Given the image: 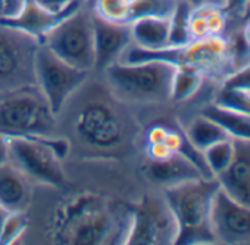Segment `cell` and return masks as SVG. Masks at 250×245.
<instances>
[{
  "mask_svg": "<svg viewBox=\"0 0 250 245\" xmlns=\"http://www.w3.org/2000/svg\"><path fill=\"white\" fill-rule=\"evenodd\" d=\"M142 133L137 111L121 102L96 73H91L58 114V135L68 141L69 158H134L142 147Z\"/></svg>",
  "mask_w": 250,
  "mask_h": 245,
  "instance_id": "cell-1",
  "label": "cell"
},
{
  "mask_svg": "<svg viewBox=\"0 0 250 245\" xmlns=\"http://www.w3.org/2000/svg\"><path fill=\"white\" fill-rule=\"evenodd\" d=\"M131 205L93 191L71 195L52 213L50 241L63 245L125 244Z\"/></svg>",
  "mask_w": 250,
  "mask_h": 245,
  "instance_id": "cell-2",
  "label": "cell"
},
{
  "mask_svg": "<svg viewBox=\"0 0 250 245\" xmlns=\"http://www.w3.org/2000/svg\"><path fill=\"white\" fill-rule=\"evenodd\" d=\"M177 67L165 61L115 62L99 75L109 90L133 109L171 102V84Z\"/></svg>",
  "mask_w": 250,
  "mask_h": 245,
  "instance_id": "cell-3",
  "label": "cell"
},
{
  "mask_svg": "<svg viewBox=\"0 0 250 245\" xmlns=\"http://www.w3.org/2000/svg\"><path fill=\"white\" fill-rule=\"evenodd\" d=\"M218 189L215 177H200L162 191L178 226L175 244H215L209 217Z\"/></svg>",
  "mask_w": 250,
  "mask_h": 245,
  "instance_id": "cell-4",
  "label": "cell"
},
{
  "mask_svg": "<svg viewBox=\"0 0 250 245\" xmlns=\"http://www.w3.org/2000/svg\"><path fill=\"white\" fill-rule=\"evenodd\" d=\"M69 144L62 136L9 138V163L34 185L55 191L68 185L65 161L69 158Z\"/></svg>",
  "mask_w": 250,
  "mask_h": 245,
  "instance_id": "cell-5",
  "label": "cell"
},
{
  "mask_svg": "<svg viewBox=\"0 0 250 245\" xmlns=\"http://www.w3.org/2000/svg\"><path fill=\"white\" fill-rule=\"evenodd\" d=\"M0 135L6 138H52L58 117L37 84L0 95Z\"/></svg>",
  "mask_w": 250,
  "mask_h": 245,
  "instance_id": "cell-6",
  "label": "cell"
},
{
  "mask_svg": "<svg viewBox=\"0 0 250 245\" xmlns=\"http://www.w3.org/2000/svg\"><path fill=\"white\" fill-rule=\"evenodd\" d=\"M42 45L75 68L94 70L93 12L83 2L43 39Z\"/></svg>",
  "mask_w": 250,
  "mask_h": 245,
  "instance_id": "cell-7",
  "label": "cell"
},
{
  "mask_svg": "<svg viewBox=\"0 0 250 245\" xmlns=\"http://www.w3.org/2000/svg\"><path fill=\"white\" fill-rule=\"evenodd\" d=\"M42 42L0 23V95L36 84V56Z\"/></svg>",
  "mask_w": 250,
  "mask_h": 245,
  "instance_id": "cell-8",
  "label": "cell"
},
{
  "mask_svg": "<svg viewBox=\"0 0 250 245\" xmlns=\"http://www.w3.org/2000/svg\"><path fill=\"white\" fill-rule=\"evenodd\" d=\"M178 226L164 192H146L133 205L125 238L128 245L175 244Z\"/></svg>",
  "mask_w": 250,
  "mask_h": 245,
  "instance_id": "cell-9",
  "label": "cell"
},
{
  "mask_svg": "<svg viewBox=\"0 0 250 245\" xmlns=\"http://www.w3.org/2000/svg\"><path fill=\"white\" fill-rule=\"evenodd\" d=\"M91 73L93 71L72 67L43 45L37 50L36 84L47 99L56 117L68 99L83 86Z\"/></svg>",
  "mask_w": 250,
  "mask_h": 245,
  "instance_id": "cell-10",
  "label": "cell"
},
{
  "mask_svg": "<svg viewBox=\"0 0 250 245\" xmlns=\"http://www.w3.org/2000/svg\"><path fill=\"white\" fill-rule=\"evenodd\" d=\"M209 223L215 242L250 244V207L231 199L221 188L213 195Z\"/></svg>",
  "mask_w": 250,
  "mask_h": 245,
  "instance_id": "cell-11",
  "label": "cell"
},
{
  "mask_svg": "<svg viewBox=\"0 0 250 245\" xmlns=\"http://www.w3.org/2000/svg\"><path fill=\"white\" fill-rule=\"evenodd\" d=\"M94 27V70L100 74L109 65L119 62L122 55L133 45L130 24H115L93 14Z\"/></svg>",
  "mask_w": 250,
  "mask_h": 245,
  "instance_id": "cell-12",
  "label": "cell"
},
{
  "mask_svg": "<svg viewBox=\"0 0 250 245\" xmlns=\"http://www.w3.org/2000/svg\"><path fill=\"white\" fill-rule=\"evenodd\" d=\"M229 62L228 40L222 36L193 40L180 49L178 67H186L205 74H216L224 70L225 62Z\"/></svg>",
  "mask_w": 250,
  "mask_h": 245,
  "instance_id": "cell-13",
  "label": "cell"
},
{
  "mask_svg": "<svg viewBox=\"0 0 250 245\" xmlns=\"http://www.w3.org/2000/svg\"><path fill=\"white\" fill-rule=\"evenodd\" d=\"M234 154L227 169L215 179L234 201L250 207V141L232 139Z\"/></svg>",
  "mask_w": 250,
  "mask_h": 245,
  "instance_id": "cell-14",
  "label": "cell"
},
{
  "mask_svg": "<svg viewBox=\"0 0 250 245\" xmlns=\"http://www.w3.org/2000/svg\"><path fill=\"white\" fill-rule=\"evenodd\" d=\"M145 179L155 188L168 189L180 183L205 177L200 170L184 155L174 154L162 161L146 160L142 166Z\"/></svg>",
  "mask_w": 250,
  "mask_h": 245,
  "instance_id": "cell-15",
  "label": "cell"
},
{
  "mask_svg": "<svg viewBox=\"0 0 250 245\" xmlns=\"http://www.w3.org/2000/svg\"><path fill=\"white\" fill-rule=\"evenodd\" d=\"M34 183L9 161L0 166V204L9 213H24L33 204Z\"/></svg>",
  "mask_w": 250,
  "mask_h": 245,
  "instance_id": "cell-16",
  "label": "cell"
},
{
  "mask_svg": "<svg viewBox=\"0 0 250 245\" xmlns=\"http://www.w3.org/2000/svg\"><path fill=\"white\" fill-rule=\"evenodd\" d=\"M81 5V2L66 11L62 12H52L43 6H40L39 3H36L34 0H27L24 8L21 9V12L11 20L6 21H0L5 23L11 27H15L36 39H39L42 42V39L50 31L53 30L63 18H66L71 12H74L78 6Z\"/></svg>",
  "mask_w": 250,
  "mask_h": 245,
  "instance_id": "cell-17",
  "label": "cell"
},
{
  "mask_svg": "<svg viewBox=\"0 0 250 245\" xmlns=\"http://www.w3.org/2000/svg\"><path fill=\"white\" fill-rule=\"evenodd\" d=\"M228 23V14L222 5L203 3L191 9L190 33L193 40L222 36Z\"/></svg>",
  "mask_w": 250,
  "mask_h": 245,
  "instance_id": "cell-18",
  "label": "cell"
},
{
  "mask_svg": "<svg viewBox=\"0 0 250 245\" xmlns=\"http://www.w3.org/2000/svg\"><path fill=\"white\" fill-rule=\"evenodd\" d=\"M133 43L145 50H162L169 48V18L147 17L130 24Z\"/></svg>",
  "mask_w": 250,
  "mask_h": 245,
  "instance_id": "cell-19",
  "label": "cell"
},
{
  "mask_svg": "<svg viewBox=\"0 0 250 245\" xmlns=\"http://www.w3.org/2000/svg\"><path fill=\"white\" fill-rule=\"evenodd\" d=\"M184 135L187 136L188 142L200 152H203L210 145H213L219 141L229 139L228 133L218 124V122H215L213 120H210L202 114L194 117L186 126Z\"/></svg>",
  "mask_w": 250,
  "mask_h": 245,
  "instance_id": "cell-20",
  "label": "cell"
},
{
  "mask_svg": "<svg viewBox=\"0 0 250 245\" xmlns=\"http://www.w3.org/2000/svg\"><path fill=\"white\" fill-rule=\"evenodd\" d=\"M202 115L213 120L228 133L232 139H247L250 141V115H244L235 111L224 109L215 103L203 108Z\"/></svg>",
  "mask_w": 250,
  "mask_h": 245,
  "instance_id": "cell-21",
  "label": "cell"
},
{
  "mask_svg": "<svg viewBox=\"0 0 250 245\" xmlns=\"http://www.w3.org/2000/svg\"><path fill=\"white\" fill-rule=\"evenodd\" d=\"M191 6L186 0H178L169 17V48H184L193 42L190 33Z\"/></svg>",
  "mask_w": 250,
  "mask_h": 245,
  "instance_id": "cell-22",
  "label": "cell"
},
{
  "mask_svg": "<svg viewBox=\"0 0 250 245\" xmlns=\"http://www.w3.org/2000/svg\"><path fill=\"white\" fill-rule=\"evenodd\" d=\"M203 75L191 68L177 67L172 84H171V100L184 102L193 98L202 87Z\"/></svg>",
  "mask_w": 250,
  "mask_h": 245,
  "instance_id": "cell-23",
  "label": "cell"
},
{
  "mask_svg": "<svg viewBox=\"0 0 250 245\" xmlns=\"http://www.w3.org/2000/svg\"><path fill=\"white\" fill-rule=\"evenodd\" d=\"M90 9L96 17L104 21L130 24L131 0H94Z\"/></svg>",
  "mask_w": 250,
  "mask_h": 245,
  "instance_id": "cell-24",
  "label": "cell"
},
{
  "mask_svg": "<svg viewBox=\"0 0 250 245\" xmlns=\"http://www.w3.org/2000/svg\"><path fill=\"white\" fill-rule=\"evenodd\" d=\"M178 0H131L130 24L140 18L159 17L169 18Z\"/></svg>",
  "mask_w": 250,
  "mask_h": 245,
  "instance_id": "cell-25",
  "label": "cell"
},
{
  "mask_svg": "<svg viewBox=\"0 0 250 245\" xmlns=\"http://www.w3.org/2000/svg\"><path fill=\"white\" fill-rule=\"evenodd\" d=\"M232 154H234L232 138L219 141L203 151L205 163L213 177H216L227 169V166L229 164V161L232 158Z\"/></svg>",
  "mask_w": 250,
  "mask_h": 245,
  "instance_id": "cell-26",
  "label": "cell"
},
{
  "mask_svg": "<svg viewBox=\"0 0 250 245\" xmlns=\"http://www.w3.org/2000/svg\"><path fill=\"white\" fill-rule=\"evenodd\" d=\"M30 219L27 211L9 213L2 229H0V245H11L18 242L28 230Z\"/></svg>",
  "mask_w": 250,
  "mask_h": 245,
  "instance_id": "cell-27",
  "label": "cell"
},
{
  "mask_svg": "<svg viewBox=\"0 0 250 245\" xmlns=\"http://www.w3.org/2000/svg\"><path fill=\"white\" fill-rule=\"evenodd\" d=\"M213 103L224 109L250 115V93L249 92L222 87L219 90V93L216 95Z\"/></svg>",
  "mask_w": 250,
  "mask_h": 245,
  "instance_id": "cell-28",
  "label": "cell"
},
{
  "mask_svg": "<svg viewBox=\"0 0 250 245\" xmlns=\"http://www.w3.org/2000/svg\"><path fill=\"white\" fill-rule=\"evenodd\" d=\"M222 87L237 89V90H243V92L250 93V62H247L241 68L232 71L227 77V80L224 81Z\"/></svg>",
  "mask_w": 250,
  "mask_h": 245,
  "instance_id": "cell-29",
  "label": "cell"
},
{
  "mask_svg": "<svg viewBox=\"0 0 250 245\" xmlns=\"http://www.w3.org/2000/svg\"><path fill=\"white\" fill-rule=\"evenodd\" d=\"M27 0H0V21L15 18L24 8Z\"/></svg>",
  "mask_w": 250,
  "mask_h": 245,
  "instance_id": "cell-30",
  "label": "cell"
},
{
  "mask_svg": "<svg viewBox=\"0 0 250 245\" xmlns=\"http://www.w3.org/2000/svg\"><path fill=\"white\" fill-rule=\"evenodd\" d=\"M34 2L52 12H62L78 5L81 0H34Z\"/></svg>",
  "mask_w": 250,
  "mask_h": 245,
  "instance_id": "cell-31",
  "label": "cell"
},
{
  "mask_svg": "<svg viewBox=\"0 0 250 245\" xmlns=\"http://www.w3.org/2000/svg\"><path fill=\"white\" fill-rule=\"evenodd\" d=\"M249 2L250 0H222V8L225 9L228 17L232 15V17L244 18Z\"/></svg>",
  "mask_w": 250,
  "mask_h": 245,
  "instance_id": "cell-32",
  "label": "cell"
},
{
  "mask_svg": "<svg viewBox=\"0 0 250 245\" xmlns=\"http://www.w3.org/2000/svg\"><path fill=\"white\" fill-rule=\"evenodd\" d=\"M9 161V138L0 135V166Z\"/></svg>",
  "mask_w": 250,
  "mask_h": 245,
  "instance_id": "cell-33",
  "label": "cell"
},
{
  "mask_svg": "<svg viewBox=\"0 0 250 245\" xmlns=\"http://www.w3.org/2000/svg\"><path fill=\"white\" fill-rule=\"evenodd\" d=\"M241 33H243V37H244L247 46L250 48V18L247 20V23H246V25H244V28H243Z\"/></svg>",
  "mask_w": 250,
  "mask_h": 245,
  "instance_id": "cell-34",
  "label": "cell"
},
{
  "mask_svg": "<svg viewBox=\"0 0 250 245\" xmlns=\"http://www.w3.org/2000/svg\"><path fill=\"white\" fill-rule=\"evenodd\" d=\"M8 216H9V211L2 204H0V229H2V226H3V223H5Z\"/></svg>",
  "mask_w": 250,
  "mask_h": 245,
  "instance_id": "cell-35",
  "label": "cell"
},
{
  "mask_svg": "<svg viewBox=\"0 0 250 245\" xmlns=\"http://www.w3.org/2000/svg\"><path fill=\"white\" fill-rule=\"evenodd\" d=\"M186 2L191 6V8H196V6H200L203 3H210V0H186Z\"/></svg>",
  "mask_w": 250,
  "mask_h": 245,
  "instance_id": "cell-36",
  "label": "cell"
},
{
  "mask_svg": "<svg viewBox=\"0 0 250 245\" xmlns=\"http://www.w3.org/2000/svg\"><path fill=\"white\" fill-rule=\"evenodd\" d=\"M244 18H250V2H249V6H247V9H246V15H244Z\"/></svg>",
  "mask_w": 250,
  "mask_h": 245,
  "instance_id": "cell-37",
  "label": "cell"
},
{
  "mask_svg": "<svg viewBox=\"0 0 250 245\" xmlns=\"http://www.w3.org/2000/svg\"><path fill=\"white\" fill-rule=\"evenodd\" d=\"M210 3H216V5H222V0H210Z\"/></svg>",
  "mask_w": 250,
  "mask_h": 245,
  "instance_id": "cell-38",
  "label": "cell"
}]
</instances>
